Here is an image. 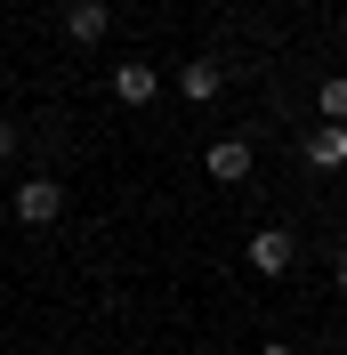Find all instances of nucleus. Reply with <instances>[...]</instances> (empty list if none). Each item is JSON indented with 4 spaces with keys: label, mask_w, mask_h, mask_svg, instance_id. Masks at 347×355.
<instances>
[{
    "label": "nucleus",
    "mask_w": 347,
    "mask_h": 355,
    "mask_svg": "<svg viewBox=\"0 0 347 355\" xmlns=\"http://www.w3.org/2000/svg\"><path fill=\"white\" fill-rule=\"evenodd\" d=\"M8 210H17V226H57L65 218V186H57V178H24Z\"/></svg>",
    "instance_id": "nucleus-1"
},
{
    "label": "nucleus",
    "mask_w": 347,
    "mask_h": 355,
    "mask_svg": "<svg viewBox=\"0 0 347 355\" xmlns=\"http://www.w3.org/2000/svg\"><path fill=\"white\" fill-rule=\"evenodd\" d=\"M291 259H299V243H291L282 226H259V234H251V266H259V275H291Z\"/></svg>",
    "instance_id": "nucleus-2"
},
{
    "label": "nucleus",
    "mask_w": 347,
    "mask_h": 355,
    "mask_svg": "<svg viewBox=\"0 0 347 355\" xmlns=\"http://www.w3.org/2000/svg\"><path fill=\"white\" fill-rule=\"evenodd\" d=\"M202 162H210V178H218V186L251 178V146H242V137H218V146H202Z\"/></svg>",
    "instance_id": "nucleus-3"
},
{
    "label": "nucleus",
    "mask_w": 347,
    "mask_h": 355,
    "mask_svg": "<svg viewBox=\"0 0 347 355\" xmlns=\"http://www.w3.org/2000/svg\"><path fill=\"white\" fill-rule=\"evenodd\" d=\"M218 89H226V81H218L210 57H186V73H178V97H186V105H210Z\"/></svg>",
    "instance_id": "nucleus-4"
},
{
    "label": "nucleus",
    "mask_w": 347,
    "mask_h": 355,
    "mask_svg": "<svg viewBox=\"0 0 347 355\" xmlns=\"http://www.w3.org/2000/svg\"><path fill=\"white\" fill-rule=\"evenodd\" d=\"M113 97H121V105H153V97H162V81H153V65H137V57H130V65L113 73Z\"/></svg>",
    "instance_id": "nucleus-5"
},
{
    "label": "nucleus",
    "mask_w": 347,
    "mask_h": 355,
    "mask_svg": "<svg viewBox=\"0 0 347 355\" xmlns=\"http://www.w3.org/2000/svg\"><path fill=\"white\" fill-rule=\"evenodd\" d=\"M307 162L315 170H347V121H323V130L307 137Z\"/></svg>",
    "instance_id": "nucleus-6"
},
{
    "label": "nucleus",
    "mask_w": 347,
    "mask_h": 355,
    "mask_svg": "<svg viewBox=\"0 0 347 355\" xmlns=\"http://www.w3.org/2000/svg\"><path fill=\"white\" fill-rule=\"evenodd\" d=\"M105 24H113V17H105V0H73V17H65V33H73V41L89 49V41H105Z\"/></svg>",
    "instance_id": "nucleus-7"
},
{
    "label": "nucleus",
    "mask_w": 347,
    "mask_h": 355,
    "mask_svg": "<svg viewBox=\"0 0 347 355\" xmlns=\"http://www.w3.org/2000/svg\"><path fill=\"white\" fill-rule=\"evenodd\" d=\"M323 121H347V81H323Z\"/></svg>",
    "instance_id": "nucleus-8"
},
{
    "label": "nucleus",
    "mask_w": 347,
    "mask_h": 355,
    "mask_svg": "<svg viewBox=\"0 0 347 355\" xmlns=\"http://www.w3.org/2000/svg\"><path fill=\"white\" fill-rule=\"evenodd\" d=\"M8 154H17V130H8V121H0V162H8Z\"/></svg>",
    "instance_id": "nucleus-9"
},
{
    "label": "nucleus",
    "mask_w": 347,
    "mask_h": 355,
    "mask_svg": "<svg viewBox=\"0 0 347 355\" xmlns=\"http://www.w3.org/2000/svg\"><path fill=\"white\" fill-rule=\"evenodd\" d=\"M259 355H291V347H259Z\"/></svg>",
    "instance_id": "nucleus-10"
},
{
    "label": "nucleus",
    "mask_w": 347,
    "mask_h": 355,
    "mask_svg": "<svg viewBox=\"0 0 347 355\" xmlns=\"http://www.w3.org/2000/svg\"><path fill=\"white\" fill-rule=\"evenodd\" d=\"M339 291H347V259H339Z\"/></svg>",
    "instance_id": "nucleus-11"
},
{
    "label": "nucleus",
    "mask_w": 347,
    "mask_h": 355,
    "mask_svg": "<svg viewBox=\"0 0 347 355\" xmlns=\"http://www.w3.org/2000/svg\"><path fill=\"white\" fill-rule=\"evenodd\" d=\"M339 355H347V347H339Z\"/></svg>",
    "instance_id": "nucleus-12"
}]
</instances>
